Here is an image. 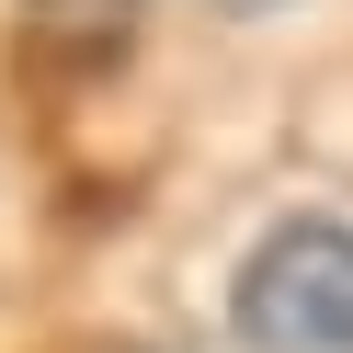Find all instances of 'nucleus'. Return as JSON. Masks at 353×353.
Segmentation results:
<instances>
[{
    "instance_id": "nucleus-1",
    "label": "nucleus",
    "mask_w": 353,
    "mask_h": 353,
    "mask_svg": "<svg viewBox=\"0 0 353 353\" xmlns=\"http://www.w3.org/2000/svg\"><path fill=\"white\" fill-rule=\"evenodd\" d=\"M251 353H353V228L342 216H285L239 262L228 296Z\"/></svg>"
},
{
    "instance_id": "nucleus-2",
    "label": "nucleus",
    "mask_w": 353,
    "mask_h": 353,
    "mask_svg": "<svg viewBox=\"0 0 353 353\" xmlns=\"http://www.w3.org/2000/svg\"><path fill=\"white\" fill-rule=\"evenodd\" d=\"M34 34H80V46H125V12L137 0H23Z\"/></svg>"
}]
</instances>
